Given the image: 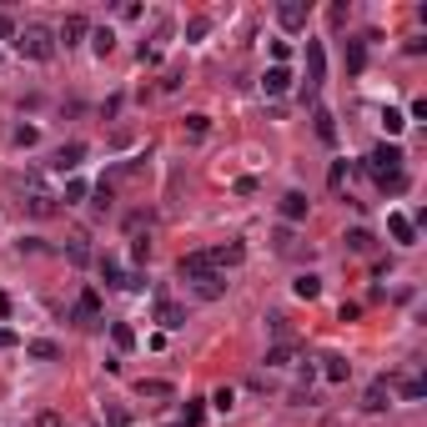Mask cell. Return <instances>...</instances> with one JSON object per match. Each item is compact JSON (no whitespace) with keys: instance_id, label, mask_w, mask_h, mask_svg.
Segmentation results:
<instances>
[{"instance_id":"obj_29","label":"cell","mask_w":427,"mask_h":427,"mask_svg":"<svg viewBox=\"0 0 427 427\" xmlns=\"http://www.w3.org/2000/svg\"><path fill=\"white\" fill-rule=\"evenodd\" d=\"M422 392H427V382H422V377H402V397H407V402H417Z\"/></svg>"},{"instance_id":"obj_6","label":"cell","mask_w":427,"mask_h":427,"mask_svg":"<svg viewBox=\"0 0 427 427\" xmlns=\"http://www.w3.org/2000/svg\"><path fill=\"white\" fill-rule=\"evenodd\" d=\"M156 322H161L166 332H176V327L186 322V312H181V307H176L171 297H156Z\"/></svg>"},{"instance_id":"obj_22","label":"cell","mask_w":427,"mask_h":427,"mask_svg":"<svg viewBox=\"0 0 427 427\" xmlns=\"http://www.w3.org/2000/svg\"><path fill=\"white\" fill-rule=\"evenodd\" d=\"M101 277H106V287H121V282H126V272H121L111 256H101Z\"/></svg>"},{"instance_id":"obj_18","label":"cell","mask_w":427,"mask_h":427,"mask_svg":"<svg viewBox=\"0 0 427 427\" xmlns=\"http://www.w3.org/2000/svg\"><path fill=\"white\" fill-rule=\"evenodd\" d=\"M136 397H171V382H161V377H141V382H136Z\"/></svg>"},{"instance_id":"obj_12","label":"cell","mask_w":427,"mask_h":427,"mask_svg":"<svg viewBox=\"0 0 427 427\" xmlns=\"http://www.w3.org/2000/svg\"><path fill=\"white\" fill-rule=\"evenodd\" d=\"M387 232H392V241H402V246H412V241H417V227L402 217V211H392V217H387Z\"/></svg>"},{"instance_id":"obj_38","label":"cell","mask_w":427,"mask_h":427,"mask_svg":"<svg viewBox=\"0 0 427 427\" xmlns=\"http://www.w3.org/2000/svg\"><path fill=\"white\" fill-rule=\"evenodd\" d=\"M16 342H21V337H16L11 327H0V352H6V347H16Z\"/></svg>"},{"instance_id":"obj_21","label":"cell","mask_w":427,"mask_h":427,"mask_svg":"<svg viewBox=\"0 0 427 427\" xmlns=\"http://www.w3.org/2000/svg\"><path fill=\"white\" fill-rule=\"evenodd\" d=\"M387 407V382H372L367 387V412H382Z\"/></svg>"},{"instance_id":"obj_15","label":"cell","mask_w":427,"mask_h":427,"mask_svg":"<svg viewBox=\"0 0 427 427\" xmlns=\"http://www.w3.org/2000/svg\"><path fill=\"white\" fill-rule=\"evenodd\" d=\"M277 206H282V217H287V222H307V196H302V191H287Z\"/></svg>"},{"instance_id":"obj_10","label":"cell","mask_w":427,"mask_h":427,"mask_svg":"<svg viewBox=\"0 0 427 427\" xmlns=\"http://www.w3.org/2000/svg\"><path fill=\"white\" fill-rule=\"evenodd\" d=\"M277 21H282L287 30H302V25H307V6H302V0H282V6H277Z\"/></svg>"},{"instance_id":"obj_4","label":"cell","mask_w":427,"mask_h":427,"mask_svg":"<svg viewBox=\"0 0 427 427\" xmlns=\"http://www.w3.org/2000/svg\"><path fill=\"white\" fill-rule=\"evenodd\" d=\"M176 272H181L186 282H196V277H206V272H217V266H211V256H206V251H186V256L176 261Z\"/></svg>"},{"instance_id":"obj_32","label":"cell","mask_w":427,"mask_h":427,"mask_svg":"<svg viewBox=\"0 0 427 427\" xmlns=\"http://www.w3.org/2000/svg\"><path fill=\"white\" fill-rule=\"evenodd\" d=\"M347 246L352 251H372V232H347Z\"/></svg>"},{"instance_id":"obj_7","label":"cell","mask_w":427,"mask_h":427,"mask_svg":"<svg viewBox=\"0 0 427 427\" xmlns=\"http://www.w3.org/2000/svg\"><path fill=\"white\" fill-rule=\"evenodd\" d=\"M71 317H76L81 327H96V317H101V297H96V292H81V297H76V312H71Z\"/></svg>"},{"instance_id":"obj_31","label":"cell","mask_w":427,"mask_h":427,"mask_svg":"<svg viewBox=\"0 0 427 427\" xmlns=\"http://www.w3.org/2000/svg\"><path fill=\"white\" fill-rule=\"evenodd\" d=\"M186 131H191V136H206V131H211V116H201V111L186 116Z\"/></svg>"},{"instance_id":"obj_14","label":"cell","mask_w":427,"mask_h":427,"mask_svg":"<svg viewBox=\"0 0 427 427\" xmlns=\"http://www.w3.org/2000/svg\"><path fill=\"white\" fill-rule=\"evenodd\" d=\"M322 377H327V382H347V377H352V362H347V357H337V352H332V357H322Z\"/></svg>"},{"instance_id":"obj_35","label":"cell","mask_w":427,"mask_h":427,"mask_svg":"<svg viewBox=\"0 0 427 427\" xmlns=\"http://www.w3.org/2000/svg\"><path fill=\"white\" fill-rule=\"evenodd\" d=\"M16 146H35V126H21L16 131Z\"/></svg>"},{"instance_id":"obj_2","label":"cell","mask_w":427,"mask_h":427,"mask_svg":"<svg viewBox=\"0 0 427 427\" xmlns=\"http://www.w3.org/2000/svg\"><path fill=\"white\" fill-rule=\"evenodd\" d=\"M16 50L25 61H50L56 56V35H50L45 25H25V30H16Z\"/></svg>"},{"instance_id":"obj_27","label":"cell","mask_w":427,"mask_h":427,"mask_svg":"<svg viewBox=\"0 0 427 427\" xmlns=\"http://www.w3.org/2000/svg\"><path fill=\"white\" fill-rule=\"evenodd\" d=\"M111 342H116V347L126 352V347H136V332H131L126 322H116V327H111Z\"/></svg>"},{"instance_id":"obj_9","label":"cell","mask_w":427,"mask_h":427,"mask_svg":"<svg viewBox=\"0 0 427 427\" xmlns=\"http://www.w3.org/2000/svg\"><path fill=\"white\" fill-rule=\"evenodd\" d=\"M261 91H266V96H287V91H292V71H287V66H272V71L261 76Z\"/></svg>"},{"instance_id":"obj_39","label":"cell","mask_w":427,"mask_h":427,"mask_svg":"<svg viewBox=\"0 0 427 427\" xmlns=\"http://www.w3.org/2000/svg\"><path fill=\"white\" fill-rule=\"evenodd\" d=\"M35 427H61V417H56V412H40V422H35Z\"/></svg>"},{"instance_id":"obj_19","label":"cell","mask_w":427,"mask_h":427,"mask_svg":"<svg viewBox=\"0 0 427 427\" xmlns=\"http://www.w3.org/2000/svg\"><path fill=\"white\" fill-rule=\"evenodd\" d=\"M25 352H30L35 362H56V357H61V347H56V342H45V337H40V342H25Z\"/></svg>"},{"instance_id":"obj_3","label":"cell","mask_w":427,"mask_h":427,"mask_svg":"<svg viewBox=\"0 0 427 427\" xmlns=\"http://www.w3.org/2000/svg\"><path fill=\"white\" fill-rule=\"evenodd\" d=\"M327 81V50H322V40H307V91H317Z\"/></svg>"},{"instance_id":"obj_1","label":"cell","mask_w":427,"mask_h":427,"mask_svg":"<svg viewBox=\"0 0 427 427\" xmlns=\"http://www.w3.org/2000/svg\"><path fill=\"white\" fill-rule=\"evenodd\" d=\"M367 171H372V181H377L382 191H402V151L397 146H377L367 156Z\"/></svg>"},{"instance_id":"obj_20","label":"cell","mask_w":427,"mask_h":427,"mask_svg":"<svg viewBox=\"0 0 427 427\" xmlns=\"http://www.w3.org/2000/svg\"><path fill=\"white\" fill-rule=\"evenodd\" d=\"M317 136H322L327 146H337V121H332V111H317Z\"/></svg>"},{"instance_id":"obj_23","label":"cell","mask_w":427,"mask_h":427,"mask_svg":"<svg viewBox=\"0 0 427 427\" xmlns=\"http://www.w3.org/2000/svg\"><path fill=\"white\" fill-rule=\"evenodd\" d=\"M266 367H292V342H277L266 352Z\"/></svg>"},{"instance_id":"obj_33","label":"cell","mask_w":427,"mask_h":427,"mask_svg":"<svg viewBox=\"0 0 427 427\" xmlns=\"http://www.w3.org/2000/svg\"><path fill=\"white\" fill-rule=\"evenodd\" d=\"M232 397H237V392H232V387H217V397H211V402H217V407H222V412H232Z\"/></svg>"},{"instance_id":"obj_24","label":"cell","mask_w":427,"mask_h":427,"mask_svg":"<svg viewBox=\"0 0 427 427\" xmlns=\"http://www.w3.org/2000/svg\"><path fill=\"white\" fill-rule=\"evenodd\" d=\"M91 45H96V56L106 61V56L116 50V35H111V30H96V35H91Z\"/></svg>"},{"instance_id":"obj_16","label":"cell","mask_w":427,"mask_h":427,"mask_svg":"<svg viewBox=\"0 0 427 427\" xmlns=\"http://www.w3.org/2000/svg\"><path fill=\"white\" fill-rule=\"evenodd\" d=\"M206 256H211V266H217V272H222V266H237V261H241L246 251H241V241H232V246H211Z\"/></svg>"},{"instance_id":"obj_37","label":"cell","mask_w":427,"mask_h":427,"mask_svg":"<svg viewBox=\"0 0 427 427\" xmlns=\"http://www.w3.org/2000/svg\"><path fill=\"white\" fill-rule=\"evenodd\" d=\"M106 417H111V427H126V407H106Z\"/></svg>"},{"instance_id":"obj_30","label":"cell","mask_w":427,"mask_h":427,"mask_svg":"<svg viewBox=\"0 0 427 427\" xmlns=\"http://www.w3.org/2000/svg\"><path fill=\"white\" fill-rule=\"evenodd\" d=\"M91 206H96V211H106V206H111V181H101V186L91 191Z\"/></svg>"},{"instance_id":"obj_11","label":"cell","mask_w":427,"mask_h":427,"mask_svg":"<svg viewBox=\"0 0 427 427\" xmlns=\"http://www.w3.org/2000/svg\"><path fill=\"white\" fill-rule=\"evenodd\" d=\"M191 287H196V297H206V302H217V297L227 292V277H222V272H206V277H196Z\"/></svg>"},{"instance_id":"obj_8","label":"cell","mask_w":427,"mask_h":427,"mask_svg":"<svg viewBox=\"0 0 427 427\" xmlns=\"http://www.w3.org/2000/svg\"><path fill=\"white\" fill-rule=\"evenodd\" d=\"M81 161H86V146H81V141H66V146L56 151V171H61V176H66V171H76Z\"/></svg>"},{"instance_id":"obj_26","label":"cell","mask_w":427,"mask_h":427,"mask_svg":"<svg viewBox=\"0 0 427 427\" xmlns=\"http://www.w3.org/2000/svg\"><path fill=\"white\" fill-rule=\"evenodd\" d=\"M367 66V50H362V40H347V71H362Z\"/></svg>"},{"instance_id":"obj_34","label":"cell","mask_w":427,"mask_h":427,"mask_svg":"<svg viewBox=\"0 0 427 427\" xmlns=\"http://www.w3.org/2000/svg\"><path fill=\"white\" fill-rule=\"evenodd\" d=\"M0 40H16V21H11L6 11H0Z\"/></svg>"},{"instance_id":"obj_28","label":"cell","mask_w":427,"mask_h":427,"mask_svg":"<svg viewBox=\"0 0 427 427\" xmlns=\"http://www.w3.org/2000/svg\"><path fill=\"white\" fill-rule=\"evenodd\" d=\"M402 126H407V116H402V111H382V131H387V136H397Z\"/></svg>"},{"instance_id":"obj_13","label":"cell","mask_w":427,"mask_h":427,"mask_svg":"<svg viewBox=\"0 0 427 427\" xmlns=\"http://www.w3.org/2000/svg\"><path fill=\"white\" fill-rule=\"evenodd\" d=\"M86 35H91V21H86V16H66V25H61V40H66V45H81Z\"/></svg>"},{"instance_id":"obj_25","label":"cell","mask_w":427,"mask_h":427,"mask_svg":"<svg viewBox=\"0 0 427 427\" xmlns=\"http://www.w3.org/2000/svg\"><path fill=\"white\" fill-rule=\"evenodd\" d=\"M211 35V16H196V21H186V40H206Z\"/></svg>"},{"instance_id":"obj_5","label":"cell","mask_w":427,"mask_h":427,"mask_svg":"<svg viewBox=\"0 0 427 427\" xmlns=\"http://www.w3.org/2000/svg\"><path fill=\"white\" fill-rule=\"evenodd\" d=\"M25 211H30V217H50V211H56V196L30 181V191H25Z\"/></svg>"},{"instance_id":"obj_36","label":"cell","mask_w":427,"mask_h":427,"mask_svg":"<svg viewBox=\"0 0 427 427\" xmlns=\"http://www.w3.org/2000/svg\"><path fill=\"white\" fill-rule=\"evenodd\" d=\"M66 251H71V261H86V256H91V251H86V241H81V237H76V241H71V246H66Z\"/></svg>"},{"instance_id":"obj_17","label":"cell","mask_w":427,"mask_h":427,"mask_svg":"<svg viewBox=\"0 0 427 427\" xmlns=\"http://www.w3.org/2000/svg\"><path fill=\"white\" fill-rule=\"evenodd\" d=\"M292 292H297V297H302V302H317V297H322V282H317V277H312V272H302V277H297V282H292Z\"/></svg>"}]
</instances>
